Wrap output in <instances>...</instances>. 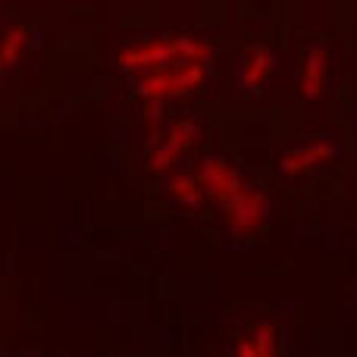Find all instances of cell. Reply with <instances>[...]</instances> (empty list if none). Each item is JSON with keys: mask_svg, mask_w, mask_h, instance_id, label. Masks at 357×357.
<instances>
[{"mask_svg": "<svg viewBox=\"0 0 357 357\" xmlns=\"http://www.w3.org/2000/svg\"><path fill=\"white\" fill-rule=\"evenodd\" d=\"M254 348H257V357H276V326L273 323H260L257 326Z\"/></svg>", "mask_w": 357, "mask_h": 357, "instance_id": "13", "label": "cell"}, {"mask_svg": "<svg viewBox=\"0 0 357 357\" xmlns=\"http://www.w3.org/2000/svg\"><path fill=\"white\" fill-rule=\"evenodd\" d=\"M197 135H201L197 123H191V119H182V123H176L173 129H169V135L163 138L160 148H154V154H151L148 167L154 169V173H163V169H169V163H173L176 157L182 154L185 148H188V144H195Z\"/></svg>", "mask_w": 357, "mask_h": 357, "instance_id": "2", "label": "cell"}, {"mask_svg": "<svg viewBox=\"0 0 357 357\" xmlns=\"http://www.w3.org/2000/svg\"><path fill=\"white\" fill-rule=\"evenodd\" d=\"M276 66V56L266 47H257L251 56H248L245 69H241V88H257L260 82L270 75V69Z\"/></svg>", "mask_w": 357, "mask_h": 357, "instance_id": "8", "label": "cell"}, {"mask_svg": "<svg viewBox=\"0 0 357 357\" xmlns=\"http://www.w3.org/2000/svg\"><path fill=\"white\" fill-rule=\"evenodd\" d=\"M201 185L210 191V195H216L220 201H229V204H235L248 191L245 185H241V178L220 160H204L201 163Z\"/></svg>", "mask_w": 357, "mask_h": 357, "instance_id": "3", "label": "cell"}, {"mask_svg": "<svg viewBox=\"0 0 357 357\" xmlns=\"http://www.w3.org/2000/svg\"><path fill=\"white\" fill-rule=\"evenodd\" d=\"M326 66H329L326 47H310L307 63H304V75H301V94L307 100H317L323 94V85H326Z\"/></svg>", "mask_w": 357, "mask_h": 357, "instance_id": "6", "label": "cell"}, {"mask_svg": "<svg viewBox=\"0 0 357 357\" xmlns=\"http://www.w3.org/2000/svg\"><path fill=\"white\" fill-rule=\"evenodd\" d=\"M235 357H257V348H254V342L241 339L238 348H235Z\"/></svg>", "mask_w": 357, "mask_h": 357, "instance_id": "14", "label": "cell"}, {"mask_svg": "<svg viewBox=\"0 0 357 357\" xmlns=\"http://www.w3.org/2000/svg\"><path fill=\"white\" fill-rule=\"evenodd\" d=\"M335 157V144L326 142V138H320V142L307 144V148L301 151H291V154H285L282 160H279V173L282 176H298V173H307V169L320 167V163L333 160Z\"/></svg>", "mask_w": 357, "mask_h": 357, "instance_id": "5", "label": "cell"}, {"mask_svg": "<svg viewBox=\"0 0 357 357\" xmlns=\"http://www.w3.org/2000/svg\"><path fill=\"white\" fill-rule=\"evenodd\" d=\"M144 123H148V144H157L163 135V107L160 100H148L144 107ZM160 148V144H157Z\"/></svg>", "mask_w": 357, "mask_h": 357, "instance_id": "12", "label": "cell"}, {"mask_svg": "<svg viewBox=\"0 0 357 357\" xmlns=\"http://www.w3.org/2000/svg\"><path fill=\"white\" fill-rule=\"evenodd\" d=\"M204 66H195V63H188L185 69H178L173 75H154V79H144L142 85H138V94L148 100H160V98H173V94H182V91H191V88H197L204 82Z\"/></svg>", "mask_w": 357, "mask_h": 357, "instance_id": "1", "label": "cell"}, {"mask_svg": "<svg viewBox=\"0 0 357 357\" xmlns=\"http://www.w3.org/2000/svg\"><path fill=\"white\" fill-rule=\"evenodd\" d=\"M176 56H185V60H191L195 66H204V63L213 56V47L204 41H195V38H176Z\"/></svg>", "mask_w": 357, "mask_h": 357, "instance_id": "9", "label": "cell"}, {"mask_svg": "<svg viewBox=\"0 0 357 357\" xmlns=\"http://www.w3.org/2000/svg\"><path fill=\"white\" fill-rule=\"evenodd\" d=\"M264 213H266V197L260 195V191L248 188L245 195L232 204V213H229V229H232V235L245 238L248 232H254V229L264 222Z\"/></svg>", "mask_w": 357, "mask_h": 357, "instance_id": "4", "label": "cell"}, {"mask_svg": "<svg viewBox=\"0 0 357 357\" xmlns=\"http://www.w3.org/2000/svg\"><path fill=\"white\" fill-rule=\"evenodd\" d=\"M169 191H173L178 201H182L185 207H191V210H197V207H201V201H204L201 188H197L188 176H173V178H169Z\"/></svg>", "mask_w": 357, "mask_h": 357, "instance_id": "11", "label": "cell"}, {"mask_svg": "<svg viewBox=\"0 0 357 357\" xmlns=\"http://www.w3.org/2000/svg\"><path fill=\"white\" fill-rule=\"evenodd\" d=\"M169 56H176V44L173 41H154L144 47H129L119 54V66L126 69H142V66H154V63H167Z\"/></svg>", "mask_w": 357, "mask_h": 357, "instance_id": "7", "label": "cell"}, {"mask_svg": "<svg viewBox=\"0 0 357 357\" xmlns=\"http://www.w3.org/2000/svg\"><path fill=\"white\" fill-rule=\"evenodd\" d=\"M25 38H29V31H25L22 25H19V29H13L10 35L3 38V44H0V66H16L19 56H22Z\"/></svg>", "mask_w": 357, "mask_h": 357, "instance_id": "10", "label": "cell"}]
</instances>
